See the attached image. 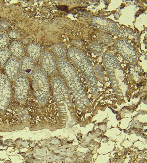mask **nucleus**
Listing matches in <instances>:
<instances>
[{"label":"nucleus","instance_id":"f257e3e1","mask_svg":"<svg viewBox=\"0 0 147 163\" xmlns=\"http://www.w3.org/2000/svg\"><path fill=\"white\" fill-rule=\"evenodd\" d=\"M57 66L59 73L65 80L79 107H84L87 99L79 78L73 66L68 61L59 59Z\"/></svg>","mask_w":147,"mask_h":163},{"label":"nucleus","instance_id":"f03ea898","mask_svg":"<svg viewBox=\"0 0 147 163\" xmlns=\"http://www.w3.org/2000/svg\"><path fill=\"white\" fill-rule=\"evenodd\" d=\"M32 83L35 95L40 104H45L49 96V89L47 74L42 69L38 68L35 70Z\"/></svg>","mask_w":147,"mask_h":163},{"label":"nucleus","instance_id":"7ed1b4c3","mask_svg":"<svg viewBox=\"0 0 147 163\" xmlns=\"http://www.w3.org/2000/svg\"><path fill=\"white\" fill-rule=\"evenodd\" d=\"M67 54L70 60L82 72L87 81L88 79V70L89 69L88 67H92L86 55L80 50L73 47L69 49Z\"/></svg>","mask_w":147,"mask_h":163},{"label":"nucleus","instance_id":"20e7f679","mask_svg":"<svg viewBox=\"0 0 147 163\" xmlns=\"http://www.w3.org/2000/svg\"><path fill=\"white\" fill-rule=\"evenodd\" d=\"M51 84L53 93L56 101L59 102L65 100L67 103L69 102L68 89L61 78L57 75L54 76Z\"/></svg>","mask_w":147,"mask_h":163},{"label":"nucleus","instance_id":"39448f33","mask_svg":"<svg viewBox=\"0 0 147 163\" xmlns=\"http://www.w3.org/2000/svg\"><path fill=\"white\" fill-rule=\"evenodd\" d=\"M28 89L29 84L27 79L24 75L20 74L17 77L14 84L16 96L20 102L25 101Z\"/></svg>","mask_w":147,"mask_h":163},{"label":"nucleus","instance_id":"423d86ee","mask_svg":"<svg viewBox=\"0 0 147 163\" xmlns=\"http://www.w3.org/2000/svg\"><path fill=\"white\" fill-rule=\"evenodd\" d=\"M11 86L6 77L2 75L0 76V110H4L11 98Z\"/></svg>","mask_w":147,"mask_h":163},{"label":"nucleus","instance_id":"0eeeda50","mask_svg":"<svg viewBox=\"0 0 147 163\" xmlns=\"http://www.w3.org/2000/svg\"><path fill=\"white\" fill-rule=\"evenodd\" d=\"M40 64L42 70L50 75H54L56 72V65L53 55L49 52L44 53L41 57Z\"/></svg>","mask_w":147,"mask_h":163},{"label":"nucleus","instance_id":"6e6552de","mask_svg":"<svg viewBox=\"0 0 147 163\" xmlns=\"http://www.w3.org/2000/svg\"><path fill=\"white\" fill-rule=\"evenodd\" d=\"M20 65L18 60L14 58L11 59L6 64L5 69L7 78L11 80L15 79L18 75Z\"/></svg>","mask_w":147,"mask_h":163},{"label":"nucleus","instance_id":"1a4fd4ad","mask_svg":"<svg viewBox=\"0 0 147 163\" xmlns=\"http://www.w3.org/2000/svg\"><path fill=\"white\" fill-rule=\"evenodd\" d=\"M34 62L28 57L25 56L22 59L21 68L24 75L29 77L32 75L35 70Z\"/></svg>","mask_w":147,"mask_h":163},{"label":"nucleus","instance_id":"9d476101","mask_svg":"<svg viewBox=\"0 0 147 163\" xmlns=\"http://www.w3.org/2000/svg\"><path fill=\"white\" fill-rule=\"evenodd\" d=\"M28 57L34 62L39 60L42 54L41 47L38 44L32 43L29 44L27 49Z\"/></svg>","mask_w":147,"mask_h":163},{"label":"nucleus","instance_id":"9b49d317","mask_svg":"<svg viewBox=\"0 0 147 163\" xmlns=\"http://www.w3.org/2000/svg\"><path fill=\"white\" fill-rule=\"evenodd\" d=\"M10 50L12 55L15 58H20L23 54L22 46L21 43L18 42H14L11 44Z\"/></svg>","mask_w":147,"mask_h":163},{"label":"nucleus","instance_id":"f8f14e48","mask_svg":"<svg viewBox=\"0 0 147 163\" xmlns=\"http://www.w3.org/2000/svg\"><path fill=\"white\" fill-rule=\"evenodd\" d=\"M52 48L55 54L59 59H63L66 57V49L61 44H55L52 45Z\"/></svg>","mask_w":147,"mask_h":163},{"label":"nucleus","instance_id":"ddd939ff","mask_svg":"<svg viewBox=\"0 0 147 163\" xmlns=\"http://www.w3.org/2000/svg\"><path fill=\"white\" fill-rule=\"evenodd\" d=\"M10 56L9 51L6 49H3L0 50V66L5 65L9 60Z\"/></svg>","mask_w":147,"mask_h":163},{"label":"nucleus","instance_id":"4468645a","mask_svg":"<svg viewBox=\"0 0 147 163\" xmlns=\"http://www.w3.org/2000/svg\"><path fill=\"white\" fill-rule=\"evenodd\" d=\"M8 43V39L7 36L4 33H0V49H4Z\"/></svg>","mask_w":147,"mask_h":163},{"label":"nucleus","instance_id":"2eb2a0df","mask_svg":"<svg viewBox=\"0 0 147 163\" xmlns=\"http://www.w3.org/2000/svg\"><path fill=\"white\" fill-rule=\"evenodd\" d=\"M8 35L10 38L11 39H15L17 38L18 35L16 31L12 30L9 32Z\"/></svg>","mask_w":147,"mask_h":163},{"label":"nucleus","instance_id":"dca6fc26","mask_svg":"<svg viewBox=\"0 0 147 163\" xmlns=\"http://www.w3.org/2000/svg\"><path fill=\"white\" fill-rule=\"evenodd\" d=\"M8 26L7 23L5 22H1L0 23V28L2 30L6 29Z\"/></svg>","mask_w":147,"mask_h":163},{"label":"nucleus","instance_id":"f3484780","mask_svg":"<svg viewBox=\"0 0 147 163\" xmlns=\"http://www.w3.org/2000/svg\"><path fill=\"white\" fill-rule=\"evenodd\" d=\"M25 117H26V118H28V116L27 115H25Z\"/></svg>","mask_w":147,"mask_h":163},{"label":"nucleus","instance_id":"a211bd4d","mask_svg":"<svg viewBox=\"0 0 147 163\" xmlns=\"http://www.w3.org/2000/svg\"><path fill=\"white\" fill-rule=\"evenodd\" d=\"M108 71H112V70H108Z\"/></svg>","mask_w":147,"mask_h":163},{"label":"nucleus","instance_id":"6ab92c4d","mask_svg":"<svg viewBox=\"0 0 147 163\" xmlns=\"http://www.w3.org/2000/svg\"><path fill=\"white\" fill-rule=\"evenodd\" d=\"M19 114H21V112H19Z\"/></svg>","mask_w":147,"mask_h":163},{"label":"nucleus","instance_id":"aec40b11","mask_svg":"<svg viewBox=\"0 0 147 163\" xmlns=\"http://www.w3.org/2000/svg\"><path fill=\"white\" fill-rule=\"evenodd\" d=\"M26 117H24V119H26Z\"/></svg>","mask_w":147,"mask_h":163},{"label":"nucleus","instance_id":"412c9836","mask_svg":"<svg viewBox=\"0 0 147 163\" xmlns=\"http://www.w3.org/2000/svg\"><path fill=\"white\" fill-rule=\"evenodd\" d=\"M21 119L22 120H23V119L22 118H21Z\"/></svg>","mask_w":147,"mask_h":163}]
</instances>
